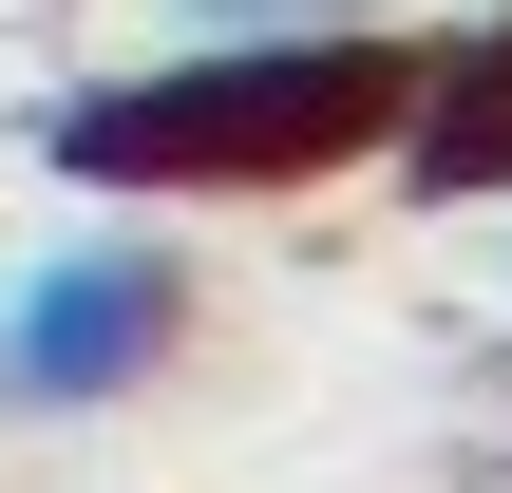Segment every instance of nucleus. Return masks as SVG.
<instances>
[{
    "instance_id": "nucleus-1",
    "label": "nucleus",
    "mask_w": 512,
    "mask_h": 493,
    "mask_svg": "<svg viewBox=\"0 0 512 493\" xmlns=\"http://www.w3.org/2000/svg\"><path fill=\"white\" fill-rule=\"evenodd\" d=\"M399 19H285V38H171L133 76L38 95V171L95 209H209V190H323L399 133Z\"/></svg>"
},
{
    "instance_id": "nucleus-2",
    "label": "nucleus",
    "mask_w": 512,
    "mask_h": 493,
    "mask_svg": "<svg viewBox=\"0 0 512 493\" xmlns=\"http://www.w3.org/2000/svg\"><path fill=\"white\" fill-rule=\"evenodd\" d=\"M190 361V247L152 209H95L0 266V418H114Z\"/></svg>"
},
{
    "instance_id": "nucleus-4",
    "label": "nucleus",
    "mask_w": 512,
    "mask_h": 493,
    "mask_svg": "<svg viewBox=\"0 0 512 493\" xmlns=\"http://www.w3.org/2000/svg\"><path fill=\"white\" fill-rule=\"evenodd\" d=\"M285 19H380V0H171V38H285Z\"/></svg>"
},
{
    "instance_id": "nucleus-3",
    "label": "nucleus",
    "mask_w": 512,
    "mask_h": 493,
    "mask_svg": "<svg viewBox=\"0 0 512 493\" xmlns=\"http://www.w3.org/2000/svg\"><path fill=\"white\" fill-rule=\"evenodd\" d=\"M380 171H399L418 209H512V19H456V38L399 57V133H380Z\"/></svg>"
}]
</instances>
